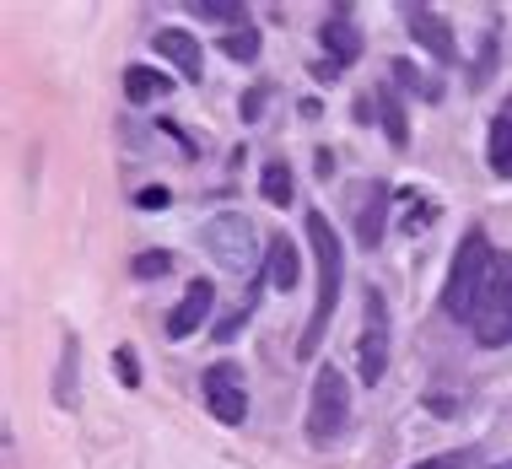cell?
Returning <instances> with one entry per match:
<instances>
[{
  "label": "cell",
  "mask_w": 512,
  "mask_h": 469,
  "mask_svg": "<svg viewBox=\"0 0 512 469\" xmlns=\"http://www.w3.org/2000/svg\"><path fill=\"white\" fill-rule=\"evenodd\" d=\"M442 313L459 319L486 351L512 340V259L491 248L486 232H464L459 254H453L448 286H442Z\"/></svg>",
  "instance_id": "1"
},
{
  "label": "cell",
  "mask_w": 512,
  "mask_h": 469,
  "mask_svg": "<svg viewBox=\"0 0 512 469\" xmlns=\"http://www.w3.org/2000/svg\"><path fill=\"white\" fill-rule=\"evenodd\" d=\"M308 243H313V259H318V297H313V319L302 329L297 340V356L302 362H313L318 346H324V329L335 319L340 308V281H345V248L335 238V227H329L324 211H308Z\"/></svg>",
  "instance_id": "2"
},
{
  "label": "cell",
  "mask_w": 512,
  "mask_h": 469,
  "mask_svg": "<svg viewBox=\"0 0 512 469\" xmlns=\"http://www.w3.org/2000/svg\"><path fill=\"white\" fill-rule=\"evenodd\" d=\"M345 421H351V383H345L335 367H324L313 378V399H308V443L313 448L340 443Z\"/></svg>",
  "instance_id": "3"
},
{
  "label": "cell",
  "mask_w": 512,
  "mask_h": 469,
  "mask_svg": "<svg viewBox=\"0 0 512 469\" xmlns=\"http://www.w3.org/2000/svg\"><path fill=\"white\" fill-rule=\"evenodd\" d=\"M205 248H211V259L221 270H254L259 265V248H254V227H248L243 211H221L205 222Z\"/></svg>",
  "instance_id": "4"
},
{
  "label": "cell",
  "mask_w": 512,
  "mask_h": 469,
  "mask_svg": "<svg viewBox=\"0 0 512 469\" xmlns=\"http://www.w3.org/2000/svg\"><path fill=\"white\" fill-rule=\"evenodd\" d=\"M356 367H362V383H372L389 372V302H383L378 286H367L362 302V340H356Z\"/></svg>",
  "instance_id": "5"
},
{
  "label": "cell",
  "mask_w": 512,
  "mask_h": 469,
  "mask_svg": "<svg viewBox=\"0 0 512 469\" xmlns=\"http://www.w3.org/2000/svg\"><path fill=\"white\" fill-rule=\"evenodd\" d=\"M200 394H205V410L221 421V426H243L248 421V394H243V367L232 362H216L205 367L200 378Z\"/></svg>",
  "instance_id": "6"
},
{
  "label": "cell",
  "mask_w": 512,
  "mask_h": 469,
  "mask_svg": "<svg viewBox=\"0 0 512 469\" xmlns=\"http://www.w3.org/2000/svg\"><path fill=\"white\" fill-rule=\"evenodd\" d=\"M405 22H410V33H415V44L432 54L437 65H453V60H459V44H453V27L442 22V11H432V6H405Z\"/></svg>",
  "instance_id": "7"
},
{
  "label": "cell",
  "mask_w": 512,
  "mask_h": 469,
  "mask_svg": "<svg viewBox=\"0 0 512 469\" xmlns=\"http://www.w3.org/2000/svg\"><path fill=\"white\" fill-rule=\"evenodd\" d=\"M356 243L367 248H378L383 243V222H389V184H383V178H372V184H362L356 189Z\"/></svg>",
  "instance_id": "8"
},
{
  "label": "cell",
  "mask_w": 512,
  "mask_h": 469,
  "mask_svg": "<svg viewBox=\"0 0 512 469\" xmlns=\"http://www.w3.org/2000/svg\"><path fill=\"white\" fill-rule=\"evenodd\" d=\"M211 302H216V286L211 281H189V292H184V302L168 313V340H189L195 329L205 324V313H211Z\"/></svg>",
  "instance_id": "9"
},
{
  "label": "cell",
  "mask_w": 512,
  "mask_h": 469,
  "mask_svg": "<svg viewBox=\"0 0 512 469\" xmlns=\"http://www.w3.org/2000/svg\"><path fill=\"white\" fill-rule=\"evenodd\" d=\"M324 49H329V60H335L340 71L362 60V33H356V22H351V6H335L324 17Z\"/></svg>",
  "instance_id": "10"
},
{
  "label": "cell",
  "mask_w": 512,
  "mask_h": 469,
  "mask_svg": "<svg viewBox=\"0 0 512 469\" xmlns=\"http://www.w3.org/2000/svg\"><path fill=\"white\" fill-rule=\"evenodd\" d=\"M151 38H157V54H162V60H173L189 81L205 76V54H200V38H195V33H184V27H162V33H151Z\"/></svg>",
  "instance_id": "11"
},
{
  "label": "cell",
  "mask_w": 512,
  "mask_h": 469,
  "mask_svg": "<svg viewBox=\"0 0 512 469\" xmlns=\"http://www.w3.org/2000/svg\"><path fill=\"white\" fill-rule=\"evenodd\" d=\"M270 281L281 286V292H292V286L302 281V254L292 248L286 232H275V238H270Z\"/></svg>",
  "instance_id": "12"
},
{
  "label": "cell",
  "mask_w": 512,
  "mask_h": 469,
  "mask_svg": "<svg viewBox=\"0 0 512 469\" xmlns=\"http://www.w3.org/2000/svg\"><path fill=\"white\" fill-rule=\"evenodd\" d=\"M168 92H173V81L157 76L151 65H130L124 71V98L130 103H151V98H168Z\"/></svg>",
  "instance_id": "13"
},
{
  "label": "cell",
  "mask_w": 512,
  "mask_h": 469,
  "mask_svg": "<svg viewBox=\"0 0 512 469\" xmlns=\"http://www.w3.org/2000/svg\"><path fill=\"white\" fill-rule=\"evenodd\" d=\"M372 103H378V114H383V135H389L394 146H405L410 141V124H405V103H399V92L378 87V92H372Z\"/></svg>",
  "instance_id": "14"
},
{
  "label": "cell",
  "mask_w": 512,
  "mask_h": 469,
  "mask_svg": "<svg viewBox=\"0 0 512 469\" xmlns=\"http://www.w3.org/2000/svg\"><path fill=\"white\" fill-rule=\"evenodd\" d=\"M486 157H491V173H496V178H512V114H496V119H491V146H486Z\"/></svg>",
  "instance_id": "15"
},
{
  "label": "cell",
  "mask_w": 512,
  "mask_h": 469,
  "mask_svg": "<svg viewBox=\"0 0 512 469\" xmlns=\"http://www.w3.org/2000/svg\"><path fill=\"white\" fill-rule=\"evenodd\" d=\"M259 189H265V200H270V205H292L297 178H292V168H286V162H270L265 178H259Z\"/></svg>",
  "instance_id": "16"
},
{
  "label": "cell",
  "mask_w": 512,
  "mask_h": 469,
  "mask_svg": "<svg viewBox=\"0 0 512 469\" xmlns=\"http://www.w3.org/2000/svg\"><path fill=\"white\" fill-rule=\"evenodd\" d=\"M195 17H200V22H216V27H232V33H238V27H248V11H243V6H227V0H200Z\"/></svg>",
  "instance_id": "17"
},
{
  "label": "cell",
  "mask_w": 512,
  "mask_h": 469,
  "mask_svg": "<svg viewBox=\"0 0 512 469\" xmlns=\"http://www.w3.org/2000/svg\"><path fill=\"white\" fill-rule=\"evenodd\" d=\"M437 222V200H426V195H405V232L415 238V232H426Z\"/></svg>",
  "instance_id": "18"
},
{
  "label": "cell",
  "mask_w": 512,
  "mask_h": 469,
  "mask_svg": "<svg viewBox=\"0 0 512 469\" xmlns=\"http://www.w3.org/2000/svg\"><path fill=\"white\" fill-rule=\"evenodd\" d=\"M54 399H60V405L76 399V335L60 346V389H54Z\"/></svg>",
  "instance_id": "19"
},
{
  "label": "cell",
  "mask_w": 512,
  "mask_h": 469,
  "mask_svg": "<svg viewBox=\"0 0 512 469\" xmlns=\"http://www.w3.org/2000/svg\"><path fill=\"white\" fill-rule=\"evenodd\" d=\"M221 49H227V60H259V33H254V27H238V33H227V38H221Z\"/></svg>",
  "instance_id": "20"
},
{
  "label": "cell",
  "mask_w": 512,
  "mask_h": 469,
  "mask_svg": "<svg viewBox=\"0 0 512 469\" xmlns=\"http://www.w3.org/2000/svg\"><path fill=\"white\" fill-rule=\"evenodd\" d=\"M114 367H119V383H124V389H141V362H135L130 346L114 351Z\"/></svg>",
  "instance_id": "21"
},
{
  "label": "cell",
  "mask_w": 512,
  "mask_h": 469,
  "mask_svg": "<svg viewBox=\"0 0 512 469\" xmlns=\"http://www.w3.org/2000/svg\"><path fill=\"white\" fill-rule=\"evenodd\" d=\"M168 270H173V254H162V248L135 259V275H141V281H157V275H168Z\"/></svg>",
  "instance_id": "22"
},
{
  "label": "cell",
  "mask_w": 512,
  "mask_h": 469,
  "mask_svg": "<svg viewBox=\"0 0 512 469\" xmlns=\"http://www.w3.org/2000/svg\"><path fill=\"white\" fill-rule=\"evenodd\" d=\"M496 71V38L486 33V44H480V60H475V76H469V87H486Z\"/></svg>",
  "instance_id": "23"
},
{
  "label": "cell",
  "mask_w": 512,
  "mask_h": 469,
  "mask_svg": "<svg viewBox=\"0 0 512 469\" xmlns=\"http://www.w3.org/2000/svg\"><path fill=\"white\" fill-rule=\"evenodd\" d=\"M475 464V448H453V453H437V459L415 464V469H469Z\"/></svg>",
  "instance_id": "24"
},
{
  "label": "cell",
  "mask_w": 512,
  "mask_h": 469,
  "mask_svg": "<svg viewBox=\"0 0 512 469\" xmlns=\"http://www.w3.org/2000/svg\"><path fill=\"white\" fill-rule=\"evenodd\" d=\"M265 103H270V87H248L243 92V119H259V114H265Z\"/></svg>",
  "instance_id": "25"
},
{
  "label": "cell",
  "mask_w": 512,
  "mask_h": 469,
  "mask_svg": "<svg viewBox=\"0 0 512 469\" xmlns=\"http://www.w3.org/2000/svg\"><path fill=\"white\" fill-rule=\"evenodd\" d=\"M243 324H248V302H243L238 313H227V319L216 324V340H238V329H243Z\"/></svg>",
  "instance_id": "26"
},
{
  "label": "cell",
  "mask_w": 512,
  "mask_h": 469,
  "mask_svg": "<svg viewBox=\"0 0 512 469\" xmlns=\"http://www.w3.org/2000/svg\"><path fill=\"white\" fill-rule=\"evenodd\" d=\"M135 200H141V211H168V189H162V184H151V189H141V195H135Z\"/></svg>",
  "instance_id": "27"
},
{
  "label": "cell",
  "mask_w": 512,
  "mask_h": 469,
  "mask_svg": "<svg viewBox=\"0 0 512 469\" xmlns=\"http://www.w3.org/2000/svg\"><path fill=\"white\" fill-rule=\"evenodd\" d=\"M502 114H512V92H507V103H502Z\"/></svg>",
  "instance_id": "28"
},
{
  "label": "cell",
  "mask_w": 512,
  "mask_h": 469,
  "mask_svg": "<svg viewBox=\"0 0 512 469\" xmlns=\"http://www.w3.org/2000/svg\"><path fill=\"white\" fill-rule=\"evenodd\" d=\"M502 469H512V464H502Z\"/></svg>",
  "instance_id": "29"
}]
</instances>
